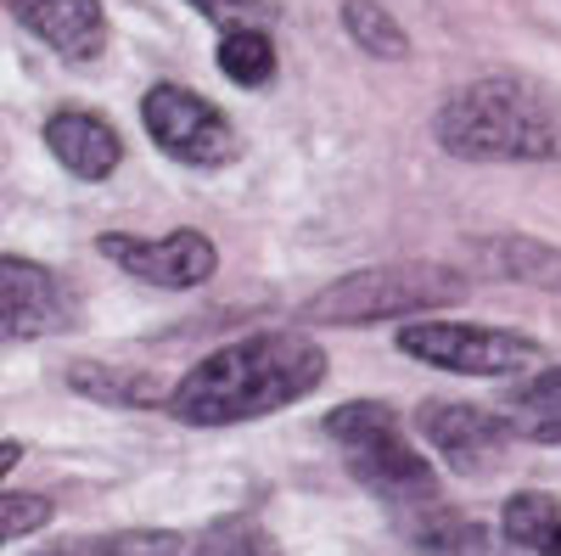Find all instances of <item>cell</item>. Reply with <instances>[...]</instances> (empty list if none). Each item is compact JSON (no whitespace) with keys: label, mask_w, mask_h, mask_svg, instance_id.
I'll return each instance as SVG.
<instances>
[{"label":"cell","mask_w":561,"mask_h":556,"mask_svg":"<svg viewBox=\"0 0 561 556\" xmlns=\"http://www.w3.org/2000/svg\"><path fill=\"white\" fill-rule=\"evenodd\" d=\"M343 29L365 57H382V63L410 57V34L399 29V18L388 7H377V0H343Z\"/></svg>","instance_id":"e0dca14e"},{"label":"cell","mask_w":561,"mask_h":556,"mask_svg":"<svg viewBox=\"0 0 561 556\" xmlns=\"http://www.w3.org/2000/svg\"><path fill=\"white\" fill-rule=\"evenodd\" d=\"M399 349L421 365L455 371V377H517L539 365V343L500 327H466V320H410Z\"/></svg>","instance_id":"5b68a950"},{"label":"cell","mask_w":561,"mask_h":556,"mask_svg":"<svg viewBox=\"0 0 561 556\" xmlns=\"http://www.w3.org/2000/svg\"><path fill=\"white\" fill-rule=\"evenodd\" d=\"M18 455H23V444H18V439H7V444H0V467L12 473V467H18Z\"/></svg>","instance_id":"603a6c76"},{"label":"cell","mask_w":561,"mask_h":556,"mask_svg":"<svg viewBox=\"0 0 561 556\" xmlns=\"http://www.w3.org/2000/svg\"><path fill=\"white\" fill-rule=\"evenodd\" d=\"M433 135L449 158L472 163H550L561 158V107L539 84L489 73L460 84L438 107Z\"/></svg>","instance_id":"7a4b0ae2"},{"label":"cell","mask_w":561,"mask_h":556,"mask_svg":"<svg viewBox=\"0 0 561 556\" xmlns=\"http://www.w3.org/2000/svg\"><path fill=\"white\" fill-rule=\"evenodd\" d=\"M192 556H280V545H275V534H270L259 518L237 512V518L208 523V529L197 534Z\"/></svg>","instance_id":"d6986e66"},{"label":"cell","mask_w":561,"mask_h":556,"mask_svg":"<svg viewBox=\"0 0 561 556\" xmlns=\"http://www.w3.org/2000/svg\"><path fill=\"white\" fill-rule=\"evenodd\" d=\"M140 124H147L152 141L185 169H225L242 152L237 124L185 84H152L147 97H140Z\"/></svg>","instance_id":"8992f818"},{"label":"cell","mask_w":561,"mask_h":556,"mask_svg":"<svg viewBox=\"0 0 561 556\" xmlns=\"http://www.w3.org/2000/svg\"><path fill=\"white\" fill-rule=\"evenodd\" d=\"M197 18L219 23V34H237V29H264L275 23V7L270 0H185Z\"/></svg>","instance_id":"44dd1931"},{"label":"cell","mask_w":561,"mask_h":556,"mask_svg":"<svg viewBox=\"0 0 561 556\" xmlns=\"http://www.w3.org/2000/svg\"><path fill=\"white\" fill-rule=\"evenodd\" d=\"M415 433L427 439L455 473H483V467H494V455L505 450V439H517L500 410L455 405V399H427V405H415Z\"/></svg>","instance_id":"ba28073f"},{"label":"cell","mask_w":561,"mask_h":556,"mask_svg":"<svg viewBox=\"0 0 561 556\" xmlns=\"http://www.w3.org/2000/svg\"><path fill=\"white\" fill-rule=\"evenodd\" d=\"M12 18L39 34L51 52L73 57V63H90L107 52V12L102 0H7Z\"/></svg>","instance_id":"30bf717a"},{"label":"cell","mask_w":561,"mask_h":556,"mask_svg":"<svg viewBox=\"0 0 561 556\" xmlns=\"http://www.w3.org/2000/svg\"><path fill=\"white\" fill-rule=\"evenodd\" d=\"M90 556H180L185 540L174 529H124V534H102L84 545Z\"/></svg>","instance_id":"ffe728a7"},{"label":"cell","mask_w":561,"mask_h":556,"mask_svg":"<svg viewBox=\"0 0 561 556\" xmlns=\"http://www.w3.org/2000/svg\"><path fill=\"white\" fill-rule=\"evenodd\" d=\"M51 523V500L45 495H0V534L7 540H23V534H39Z\"/></svg>","instance_id":"7402d4cb"},{"label":"cell","mask_w":561,"mask_h":556,"mask_svg":"<svg viewBox=\"0 0 561 556\" xmlns=\"http://www.w3.org/2000/svg\"><path fill=\"white\" fill-rule=\"evenodd\" d=\"M45 147H51V158L79 180H107L124 163L118 129L96 113H79V107H62V113L45 118Z\"/></svg>","instance_id":"8fae6325"},{"label":"cell","mask_w":561,"mask_h":556,"mask_svg":"<svg viewBox=\"0 0 561 556\" xmlns=\"http://www.w3.org/2000/svg\"><path fill=\"white\" fill-rule=\"evenodd\" d=\"M325 383V349L287 327V332H253L214 349L169 388V410L185 428H230L253 416L287 410Z\"/></svg>","instance_id":"6da1fadb"},{"label":"cell","mask_w":561,"mask_h":556,"mask_svg":"<svg viewBox=\"0 0 561 556\" xmlns=\"http://www.w3.org/2000/svg\"><path fill=\"white\" fill-rule=\"evenodd\" d=\"M505 422L528 444H561V365H545L517 388V399L505 405Z\"/></svg>","instance_id":"9a60e30c"},{"label":"cell","mask_w":561,"mask_h":556,"mask_svg":"<svg viewBox=\"0 0 561 556\" xmlns=\"http://www.w3.org/2000/svg\"><path fill=\"white\" fill-rule=\"evenodd\" d=\"M68 388L84 399H102L118 410H147V405H169L163 383L140 365H96V360H73L68 365Z\"/></svg>","instance_id":"5bb4252c"},{"label":"cell","mask_w":561,"mask_h":556,"mask_svg":"<svg viewBox=\"0 0 561 556\" xmlns=\"http://www.w3.org/2000/svg\"><path fill=\"white\" fill-rule=\"evenodd\" d=\"M0 320H7V343H34L73 327V298L45 264L7 253L0 259Z\"/></svg>","instance_id":"9c48e42d"},{"label":"cell","mask_w":561,"mask_h":556,"mask_svg":"<svg viewBox=\"0 0 561 556\" xmlns=\"http://www.w3.org/2000/svg\"><path fill=\"white\" fill-rule=\"evenodd\" d=\"M500 529L517 551H534V556H561V500L545 495V489H523L505 500L500 512Z\"/></svg>","instance_id":"2e32d148"},{"label":"cell","mask_w":561,"mask_h":556,"mask_svg":"<svg viewBox=\"0 0 561 556\" xmlns=\"http://www.w3.org/2000/svg\"><path fill=\"white\" fill-rule=\"evenodd\" d=\"M466 293H472V282L449 264H370V270L337 275L332 287L304 298L298 320H314V327H377V320L460 304Z\"/></svg>","instance_id":"277c9868"},{"label":"cell","mask_w":561,"mask_h":556,"mask_svg":"<svg viewBox=\"0 0 561 556\" xmlns=\"http://www.w3.org/2000/svg\"><path fill=\"white\" fill-rule=\"evenodd\" d=\"M325 433L337 439L354 484L365 495H377L382 506H393L399 518L421 512V506H438V473H433V461L404 439L399 416L388 405L348 399V405H337L332 416H325Z\"/></svg>","instance_id":"3957f363"},{"label":"cell","mask_w":561,"mask_h":556,"mask_svg":"<svg viewBox=\"0 0 561 556\" xmlns=\"http://www.w3.org/2000/svg\"><path fill=\"white\" fill-rule=\"evenodd\" d=\"M219 73L242 90H264L275 79V45L264 29H237L219 34Z\"/></svg>","instance_id":"ac0fdd59"},{"label":"cell","mask_w":561,"mask_h":556,"mask_svg":"<svg viewBox=\"0 0 561 556\" xmlns=\"http://www.w3.org/2000/svg\"><path fill=\"white\" fill-rule=\"evenodd\" d=\"M399 529H404L410 551H421V556H494L489 529L472 523V518H460L455 506H444V500L399 518Z\"/></svg>","instance_id":"4fadbf2b"},{"label":"cell","mask_w":561,"mask_h":556,"mask_svg":"<svg viewBox=\"0 0 561 556\" xmlns=\"http://www.w3.org/2000/svg\"><path fill=\"white\" fill-rule=\"evenodd\" d=\"M102 259H113L124 275L163 293H185V287H203L208 275L219 270V248L203 237V230H169V237H107L96 242Z\"/></svg>","instance_id":"52a82bcc"},{"label":"cell","mask_w":561,"mask_h":556,"mask_svg":"<svg viewBox=\"0 0 561 556\" xmlns=\"http://www.w3.org/2000/svg\"><path fill=\"white\" fill-rule=\"evenodd\" d=\"M472 259H478L489 275H500V282H523V287L561 293V248H550V242H534V237L505 230V237L472 242Z\"/></svg>","instance_id":"7c38bea8"}]
</instances>
